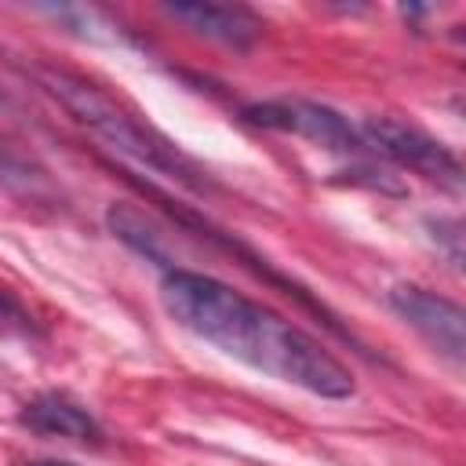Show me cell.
<instances>
[{
	"mask_svg": "<svg viewBox=\"0 0 466 466\" xmlns=\"http://www.w3.org/2000/svg\"><path fill=\"white\" fill-rule=\"evenodd\" d=\"M22 426H29L33 433L44 437H62V441H76V444H98L102 441V426L98 419L73 397L66 393H40L22 408Z\"/></svg>",
	"mask_w": 466,
	"mask_h": 466,
	"instance_id": "52a82bcc",
	"label": "cell"
},
{
	"mask_svg": "<svg viewBox=\"0 0 466 466\" xmlns=\"http://www.w3.org/2000/svg\"><path fill=\"white\" fill-rule=\"evenodd\" d=\"M360 138L368 149H375L379 157L430 178V182H441L448 189H459L462 182V167H459V157L441 146L437 138H430L426 131H419L415 124H404V120H393V116H368L360 127Z\"/></svg>",
	"mask_w": 466,
	"mask_h": 466,
	"instance_id": "3957f363",
	"label": "cell"
},
{
	"mask_svg": "<svg viewBox=\"0 0 466 466\" xmlns=\"http://www.w3.org/2000/svg\"><path fill=\"white\" fill-rule=\"evenodd\" d=\"M244 116L251 124H258V127L309 138L320 149H331V153H342V157H360L368 149L364 138H360V131L342 113H335L331 106L309 102V98H269V102H255V106L244 109Z\"/></svg>",
	"mask_w": 466,
	"mask_h": 466,
	"instance_id": "277c9868",
	"label": "cell"
},
{
	"mask_svg": "<svg viewBox=\"0 0 466 466\" xmlns=\"http://www.w3.org/2000/svg\"><path fill=\"white\" fill-rule=\"evenodd\" d=\"M160 302L178 328L277 382L328 400H342L353 393L350 368L331 357L313 335L211 273L182 266L164 269Z\"/></svg>",
	"mask_w": 466,
	"mask_h": 466,
	"instance_id": "6da1fadb",
	"label": "cell"
},
{
	"mask_svg": "<svg viewBox=\"0 0 466 466\" xmlns=\"http://www.w3.org/2000/svg\"><path fill=\"white\" fill-rule=\"evenodd\" d=\"M164 11L175 22H186L193 33L237 51L251 47L262 36V18L244 4H167Z\"/></svg>",
	"mask_w": 466,
	"mask_h": 466,
	"instance_id": "8992f818",
	"label": "cell"
},
{
	"mask_svg": "<svg viewBox=\"0 0 466 466\" xmlns=\"http://www.w3.org/2000/svg\"><path fill=\"white\" fill-rule=\"evenodd\" d=\"M36 76L47 87V95H55L84 127H91L120 157H127V160H135V164H142V167H149L171 182H182L197 193L211 189L208 171H200L171 138H164L157 127H149L138 113H131L120 98H113L109 91H102L87 76L69 73V69H40Z\"/></svg>",
	"mask_w": 466,
	"mask_h": 466,
	"instance_id": "7a4b0ae2",
	"label": "cell"
},
{
	"mask_svg": "<svg viewBox=\"0 0 466 466\" xmlns=\"http://www.w3.org/2000/svg\"><path fill=\"white\" fill-rule=\"evenodd\" d=\"M25 466H76V462H69V459H33Z\"/></svg>",
	"mask_w": 466,
	"mask_h": 466,
	"instance_id": "9c48e42d",
	"label": "cell"
},
{
	"mask_svg": "<svg viewBox=\"0 0 466 466\" xmlns=\"http://www.w3.org/2000/svg\"><path fill=\"white\" fill-rule=\"evenodd\" d=\"M106 226L113 229V237H116L120 244H127V248L138 251L142 258H149V262H157V266H164V269L175 266L171 255H167L164 233L157 229V222H153L142 208H135V204H127V200H116V204L106 208Z\"/></svg>",
	"mask_w": 466,
	"mask_h": 466,
	"instance_id": "ba28073f",
	"label": "cell"
},
{
	"mask_svg": "<svg viewBox=\"0 0 466 466\" xmlns=\"http://www.w3.org/2000/svg\"><path fill=\"white\" fill-rule=\"evenodd\" d=\"M390 309L415 328L437 353H444L451 364H462L466 357V313L459 302L426 291L419 284H397L390 291Z\"/></svg>",
	"mask_w": 466,
	"mask_h": 466,
	"instance_id": "5b68a950",
	"label": "cell"
}]
</instances>
